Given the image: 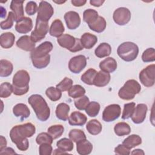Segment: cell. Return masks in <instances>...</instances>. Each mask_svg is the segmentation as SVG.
Masks as SVG:
<instances>
[{
    "label": "cell",
    "instance_id": "cell-1",
    "mask_svg": "<svg viewBox=\"0 0 155 155\" xmlns=\"http://www.w3.org/2000/svg\"><path fill=\"white\" fill-rule=\"evenodd\" d=\"M53 44L50 41H45L39 45L30 53L33 65L38 69L45 68L50 63L49 53L53 49Z\"/></svg>",
    "mask_w": 155,
    "mask_h": 155
},
{
    "label": "cell",
    "instance_id": "cell-2",
    "mask_svg": "<svg viewBox=\"0 0 155 155\" xmlns=\"http://www.w3.org/2000/svg\"><path fill=\"white\" fill-rule=\"evenodd\" d=\"M28 102L34 110L37 118L42 122L46 121L50 117V108L44 99L38 94L31 95L28 99Z\"/></svg>",
    "mask_w": 155,
    "mask_h": 155
},
{
    "label": "cell",
    "instance_id": "cell-3",
    "mask_svg": "<svg viewBox=\"0 0 155 155\" xmlns=\"http://www.w3.org/2000/svg\"><path fill=\"white\" fill-rule=\"evenodd\" d=\"M30 75L24 70L18 71L13 78V94L16 96H22L26 94L29 90Z\"/></svg>",
    "mask_w": 155,
    "mask_h": 155
},
{
    "label": "cell",
    "instance_id": "cell-4",
    "mask_svg": "<svg viewBox=\"0 0 155 155\" xmlns=\"http://www.w3.org/2000/svg\"><path fill=\"white\" fill-rule=\"evenodd\" d=\"M117 53L122 60L126 62H131L137 57L139 48L134 42H125L118 47Z\"/></svg>",
    "mask_w": 155,
    "mask_h": 155
},
{
    "label": "cell",
    "instance_id": "cell-5",
    "mask_svg": "<svg viewBox=\"0 0 155 155\" xmlns=\"http://www.w3.org/2000/svg\"><path fill=\"white\" fill-rule=\"evenodd\" d=\"M141 90V86L139 83L134 79L128 80L120 88L118 96L123 100H131L134 99L136 94L139 93Z\"/></svg>",
    "mask_w": 155,
    "mask_h": 155
},
{
    "label": "cell",
    "instance_id": "cell-6",
    "mask_svg": "<svg viewBox=\"0 0 155 155\" xmlns=\"http://www.w3.org/2000/svg\"><path fill=\"white\" fill-rule=\"evenodd\" d=\"M154 73L155 65L154 64L147 66L139 73V77L140 82L147 87L153 86L155 82Z\"/></svg>",
    "mask_w": 155,
    "mask_h": 155
},
{
    "label": "cell",
    "instance_id": "cell-7",
    "mask_svg": "<svg viewBox=\"0 0 155 155\" xmlns=\"http://www.w3.org/2000/svg\"><path fill=\"white\" fill-rule=\"evenodd\" d=\"M48 29L49 27L48 22H42L36 19L35 28L34 30L32 31L30 36L31 40L35 43L41 41L45 37L48 31Z\"/></svg>",
    "mask_w": 155,
    "mask_h": 155
},
{
    "label": "cell",
    "instance_id": "cell-8",
    "mask_svg": "<svg viewBox=\"0 0 155 155\" xmlns=\"http://www.w3.org/2000/svg\"><path fill=\"white\" fill-rule=\"evenodd\" d=\"M53 13L54 9L51 5L47 1H42L39 5L36 19L42 22H48Z\"/></svg>",
    "mask_w": 155,
    "mask_h": 155
},
{
    "label": "cell",
    "instance_id": "cell-9",
    "mask_svg": "<svg viewBox=\"0 0 155 155\" xmlns=\"http://www.w3.org/2000/svg\"><path fill=\"white\" fill-rule=\"evenodd\" d=\"M121 108L118 104H111L106 107L102 113V119L107 122H113L119 117Z\"/></svg>",
    "mask_w": 155,
    "mask_h": 155
},
{
    "label": "cell",
    "instance_id": "cell-10",
    "mask_svg": "<svg viewBox=\"0 0 155 155\" xmlns=\"http://www.w3.org/2000/svg\"><path fill=\"white\" fill-rule=\"evenodd\" d=\"M10 137L12 141L21 151H26L29 147V142L27 137L22 136L18 131L16 126H14L10 131Z\"/></svg>",
    "mask_w": 155,
    "mask_h": 155
},
{
    "label": "cell",
    "instance_id": "cell-11",
    "mask_svg": "<svg viewBox=\"0 0 155 155\" xmlns=\"http://www.w3.org/2000/svg\"><path fill=\"white\" fill-rule=\"evenodd\" d=\"M131 12L126 7H119L113 13V18L114 22L119 25H124L131 19Z\"/></svg>",
    "mask_w": 155,
    "mask_h": 155
},
{
    "label": "cell",
    "instance_id": "cell-12",
    "mask_svg": "<svg viewBox=\"0 0 155 155\" xmlns=\"http://www.w3.org/2000/svg\"><path fill=\"white\" fill-rule=\"evenodd\" d=\"M87 65V59L84 55H78L70 59L68 62V68L73 73L81 72Z\"/></svg>",
    "mask_w": 155,
    "mask_h": 155
},
{
    "label": "cell",
    "instance_id": "cell-13",
    "mask_svg": "<svg viewBox=\"0 0 155 155\" xmlns=\"http://www.w3.org/2000/svg\"><path fill=\"white\" fill-rule=\"evenodd\" d=\"M148 110L147 105L145 104H139L135 107L134 112L131 116L132 121L136 124L142 123L145 119Z\"/></svg>",
    "mask_w": 155,
    "mask_h": 155
},
{
    "label": "cell",
    "instance_id": "cell-14",
    "mask_svg": "<svg viewBox=\"0 0 155 155\" xmlns=\"http://www.w3.org/2000/svg\"><path fill=\"white\" fill-rule=\"evenodd\" d=\"M64 19L67 28L70 30L76 29L81 24L79 15L74 11H69L64 15Z\"/></svg>",
    "mask_w": 155,
    "mask_h": 155
},
{
    "label": "cell",
    "instance_id": "cell-15",
    "mask_svg": "<svg viewBox=\"0 0 155 155\" xmlns=\"http://www.w3.org/2000/svg\"><path fill=\"white\" fill-rule=\"evenodd\" d=\"M33 28V22L31 18L24 17L15 25V30L17 32L21 34H26L30 31Z\"/></svg>",
    "mask_w": 155,
    "mask_h": 155
},
{
    "label": "cell",
    "instance_id": "cell-16",
    "mask_svg": "<svg viewBox=\"0 0 155 155\" xmlns=\"http://www.w3.org/2000/svg\"><path fill=\"white\" fill-rule=\"evenodd\" d=\"M76 39L77 38L71 35L68 34H63L58 38L57 42L61 47L65 48L71 51L76 42Z\"/></svg>",
    "mask_w": 155,
    "mask_h": 155
},
{
    "label": "cell",
    "instance_id": "cell-17",
    "mask_svg": "<svg viewBox=\"0 0 155 155\" xmlns=\"http://www.w3.org/2000/svg\"><path fill=\"white\" fill-rule=\"evenodd\" d=\"M35 43L31 40L30 36L24 35L16 41V46L26 51H32L35 49Z\"/></svg>",
    "mask_w": 155,
    "mask_h": 155
},
{
    "label": "cell",
    "instance_id": "cell-18",
    "mask_svg": "<svg viewBox=\"0 0 155 155\" xmlns=\"http://www.w3.org/2000/svg\"><path fill=\"white\" fill-rule=\"evenodd\" d=\"M24 1H12L10 8L13 13L15 17V21L17 22L24 18Z\"/></svg>",
    "mask_w": 155,
    "mask_h": 155
},
{
    "label": "cell",
    "instance_id": "cell-19",
    "mask_svg": "<svg viewBox=\"0 0 155 155\" xmlns=\"http://www.w3.org/2000/svg\"><path fill=\"white\" fill-rule=\"evenodd\" d=\"M68 120L71 125L82 126L86 123L87 117L84 114L79 111H73L68 117Z\"/></svg>",
    "mask_w": 155,
    "mask_h": 155
},
{
    "label": "cell",
    "instance_id": "cell-20",
    "mask_svg": "<svg viewBox=\"0 0 155 155\" xmlns=\"http://www.w3.org/2000/svg\"><path fill=\"white\" fill-rule=\"evenodd\" d=\"M18 133L24 137H31L36 132L35 126L30 123H25L22 125H16Z\"/></svg>",
    "mask_w": 155,
    "mask_h": 155
},
{
    "label": "cell",
    "instance_id": "cell-21",
    "mask_svg": "<svg viewBox=\"0 0 155 155\" xmlns=\"http://www.w3.org/2000/svg\"><path fill=\"white\" fill-rule=\"evenodd\" d=\"M110 79L111 76L109 73L101 70L97 72L93 81V85L98 87H105L109 83Z\"/></svg>",
    "mask_w": 155,
    "mask_h": 155
},
{
    "label": "cell",
    "instance_id": "cell-22",
    "mask_svg": "<svg viewBox=\"0 0 155 155\" xmlns=\"http://www.w3.org/2000/svg\"><path fill=\"white\" fill-rule=\"evenodd\" d=\"M117 62L111 57H108L102 61L99 64V68L101 70L107 73H113L117 68Z\"/></svg>",
    "mask_w": 155,
    "mask_h": 155
},
{
    "label": "cell",
    "instance_id": "cell-23",
    "mask_svg": "<svg viewBox=\"0 0 155 155\" xmlns=\"http://www.w3.org/2000/svg\"><path fill=\"white\" fill-rule=\"evenodd\" d=\"M13 113L16 117H21V120L28 117L30 114V111L27 105L22 103L15 105L13 108Z\"/></svg>",
    "mask_w": 155,
    "mask_h": 155
},
{
    "label": "cell",
    "instance_id": "cell-24",
    "mask_svg": "<svg viewBox=\"0 0 155 155\" xmlns=\"http://www.w3.org/2000/svg\"><path fill=\"white\" fill-rule=\"evenodd\" d=\"M65 31L64 26L60 19H55L49 28V34L53 37L59 38Z\"/></svg>",
    "mask_w": 155,
    "mask_h": 155
},
{
    "label": "cell",
    "instance_id": "cell-25",
    "mask_svg": "<svg viewBox=\"0 0 155 155\" xmlns=\"http://www.w3.org/2000/svg\"><path fill=\"white\" fill-rule=\"evenodd\" d=\"M76 150L80 155H88L92 151L93 145L86 139H83L76 142Z\"/></svg>",
    "mask_w": 155,
    "mask_h": 155
},
{
    "label": "cell",
    "instance_id": "cell-26",
    "mask_svg": "<svg viewBox=\"0 0 155 155\" xmlns=\"http://www.w3.org/2000/svg\"><path fill=\"white\" fill-rule=\"evenodd\" d=\"M80 40L84 48L90 49L97 43V38L90 33H85L81 36Z\"/></svg>",
    "mask_w": 155,
    "mask_h": 155
},
{
    "label": "cell",
    "instance_id": "cell-27",
    "mask_svg": "<svg viewBox=\"0 0 155 155\" xmlns=\"http://www.w3.org/2000/svg\"><path fill=\"white\" fill-rule=\"evenodd\" d=\"M70 106L65 103L59 104L56 108V116L59 119L66 121L68 118V113L70 111Z\"/></svg>",
    "mask_w": 155,
    "mask_h": 155
},
{
    "label": "cell",
    "instance_id": "cell-28",
    "mask_svg": "<svg viewBox=\"0 0 155 155\" xmlns=\"http://www.w3.org/2000/svg\"><path fill=\"white\" fill-rule=\"evenodd\" d=\"M15 36L11 32H6L1 35L0 44L4 48H11L15 42Z\"/></svg>",
    "mask_w": 155,
    "mask_h": 155
},
{
    "label": "cell",
    "instance_id": "cell-29",
    "mask_svg": "<svg viewBox=\"0 0 155 155\" xmlns=\"http://www.w3.org/2000/svg\"><path fill=\"white\" fill-rule=\"evenodd\" d=\"M111 53V47L110 45L106 42L100 44L94 50L95 55L100 58L108 56Z\"/></svg>",
    "mask_w": 155,
    "mask_h": 155
},
{
    "label": "cell",
    "instance_id": "cell-30",
    "mask_svg": "<svg viewBox=\"0 0 155 155\" xmlns=\"http://www.w3.org/2000/svg\"><path fill=\"white\" fill-rule=\"evenodd\" d=\"M106 21L104 18L99 16L98 18L91 24L88 25L89 28L97 33H102L106 28Z\"/></svg>",
    "mask_w": 155,
    "mask_h": 155
},
{
    "label": "cell",
    "instance_id": "cell-31",
    "mask_svg": "<svg viewBox=\"0 0 155 155\" xmlns=\"http://www.w3.org/2000/svg\"><path fill=\"white\" fill-rule=\"evenodd\" d=\"M142 143L141 137L137 134H131L124 139L122 144L128 149L131 150Z\"/></svg>",
    "mask_w": 155,
    "mask_h": 155
},
{
    "label": "cell",
    "instance_id": "cell-32",
    "mask_svg": "<svg viewBox=\"0 0 155 155\" xmlns=\"http://www.w3.org/2000/svg\"><path fill=\"white\" fill-rule=\"evenodd\" d=\"M13 70L12 63L6 59L0 61V76L7 77L10 76Z\"/></svg>",
    "mask_w": 155,
    "mask_h": 155
},
{
    "label": "cell",
    "instance_id": "cell-33",
    "mask_svg": "<svg viewBox=\"0 0 155 155\" xmlns=\"http://www.w3.org/2000/svg\"><path fill=\"white\" fill-rule=\"evenodd\" d=\"M86 129L90 134L97 135L101 132L102 127L99 121L96 119H92L87 122Z\"/></svg>",
    "mask_w": 155,
    "mask_h": 155
},
{
    "label": "cell",
    "instance_id": "cell-34",
    "mask_svg": "<svg viewBox=\"0 0 155 155\" xmlns=\"http://www.w3.org/2000/svg\"><path fill=\"white\" fill-rule=\"evenodd\" d=\"M115 134L118 136H124L128 135L131 132L130 125L124 122H121L116 124L114 127Z\"/></svg>",
    "mask_w": 155,
    "mask_h": 155
},
{
    "label": "cell",
    "instance_id": "cell-35",
    "mask_svg": "<svg viewBox=\"0 0 155 155\" xmlns=\"http://www.w3.org/2000/svg\"><path fill=\"white\" fill-rule=\"evenodd\" d=\"M57 147L64 152H68L73 150L74 145L73 141L68 138H62L58 140L56 143Z\"/></svg>",
    "mask_w": 155,
    "mask_h": 155
},
{
    "label": "cell",
    "instance_id": "cell-36",
    "mask_svg": "<svg viewBox=\"0 0 155 155\" xmlns=\"http://www.w3.org/2000/svg\"><path fill=\"white\" fill-rule=\"evenodd\" d=\"M97 71L93 68H89L82 76L81 81L85 84L91 85H93V81L96 76Z\"/></svg>",
    "mask_w": 155,
    "mask_h": 155
},
{
    "label": "cell",
    "instance_id": "cell-37",
    "mask_svg": "<svg viewBox=\"0 0 155 155\" xmlns=\"http://www.w3.org/2000/svg\"><path fill=\"white\" fill-rule=\"evenodd\" d=\"M64 131V128L62 125H53L47 129L48 133L52 137L53 139L60 137Z\"/></svg>",
    "mask_w": 155,
    "mask_h": 155
},
{
    "label": "cell",
    "instance_id": "cell-38",
    "mask_svg": "<svg viewBox=\"0 0 155 155\" xmlns=\"http://www.w3.org/2000/svg\"><path fill=\"white\" fill-rule=\"evenodd\" d=\"M98 13L93 9L88 8L85 10L83 13V20L88 25L93 22L98 18Z\"/></svg>",
    "mask_w": 155,
    "mask_h": 155
},
{
    "label": "cell",
    "instance_id": "cell-39",
    "mask_svg": "<svg viewBox=\"0 0 155 155\" xmlns=\"http://www.w3.org/2000/svg\"><path fill=\"white\" fill-rule=\"evenodd\" d=\"M68 93L70 97L73 99H77L85 94V90L80 85H74L71 87Z\"/></svg>",
    "mask_w": 155,
    "mask_h": 155
},
{
    "label": "cell",
    "instance_id": "cell-40",
    "mask_svg": "<svg viewBox=\"0 0 155 155\" xmlns=\"http://www.w3.org/2000/svg\"><path fill=\"white\" fill-rule=\"evenodd\" d=\"M85 110L88 116L91 117H96L99 114L100 110V104L95 101L90 102Z\"/></svg>",
    "mask_w": 155,
    "mask_h": 155
},
{
    "label": "cell",
    "instance_id": "cell-41",
    "mask_svg": "<svg viewBox=\"0 0 155 155\" xmlns=\"http://www.w3.org/2000/svg\"><path fill=\"white\" fill-rule=\"evenodd\" d=\"M47 96L52 101H57L59 100L62 96V92L56 87H48L46 91Z\"/></svg>",
    "mask_w": 155,
    "mask_h": 155
},
{
    "label": "cell",
    "instance_id": "cell-42",
    "mask_svg": "<svg viewBox=\"0 0 155 155\" xmlns=\"http://www.w3.org/2000/svg\"><path fill=\"white\" fill-rule=\"evenodd\" d=\"M69 138L74 142H78L81 140L85 139L86 136L83 131L79 129H73L68 133Z\"/></svg>",
    "mask_w": 155,
    "mask_h": 155
},
{
    "label": "cell",
    "instance_id": "cell-43",
    "mask_svg": "<svg viewBox=\"0 0 155 155\" xmlns=\"http://www.w3.org/2000/svg\"><path fill=\"white\" fill-rule=\"evenodd\" d=\"M13 92V86L9 82L2 83L0 85V97L1 98H7L9 97Z\"/></svg>",
    "mask_w": 155,
    "mask_h": 155
},
{
    "label": "cell",
    "instance_id": "cell-44",
    "mask_svg": "<svg viewBox=\"0 0 155 155\" xmlns=\"http://www.w3.org/2000/svg\"><path fill=\"white\" fill-rule=\"evenodd\" d=\"M135 106L136 104L134 102H130L124 104L122 114V119L125 120L131 117L134 112Z\"/></svg>",
    "mask_w": 155,
    "mask_h": 155
},
{
    "label": "cell",
    "instance_id": "cell-45",
    "mask_svg": "<svg viewBox=\"0 0 155 155\" xmlns=\"http://www.w3.org/2000/svg\"><path fill=\"white\" fill-rule=\"evenodd\" d=\"M15 21V17L12 12L8 13V16L5 21L1 22L0 26L2 30H8L12 27L13 25V22Z\"/></svg>",
    "mask_w": 155,
    "mask_h": 155
},
{
    "label": "cell",
    "instance_id": "cell-46",
    "mask_svg": "<svg viewBox=\"0 0 155 155\" xmlns=\"http://www.w3.org/2000/svg\"><path fill=\"white\" fill-rule=\"evenodd\" d=\"M74 105L76 108L79 110H84L86 109L90 103L89 98L87 96H82L74 100Z\"/></svg>",
    "mask_w": 155,
    "mask_h": 155
},
{
    "label": "cell",
    "instance_id": "cell-47",
    "mask_svg": "<svg viewBox=\"0 0 155 155\" xmlns=\"http://www.w3.org/2000/svg\"><path fill=\"white\" fill-rule=\"evenodd\" d=\"M73 82L72 79L65 77L62 81L56 85V87L61 91H68L73 86Z\"/></svg>",
    "mask_w": 155,
    "mask_h": 155
},
{
    "label": "cell",
    "instance_id": "cell-48",
    "mask_svg": "<svg viewBox=\"0 0 155 155\" xmlns=\"http://www.w3.org/2000/svg\"><path fill=\"white\" fill-rule=\"evenodd\" d=\"M53 140V139L52 137L48 133L45 132L39 133L36 138V142L38 145H41L42 143L51 144Z\"/></svg>",
    "mask_w": 155,
    "mask_h": 155
},
{
    "label": "cell",
    "instance_id": "cell-49",
    "mask_svg": "<svg viewBox=\"0 0 155 155\" xmlns=\"http://www.w3.org/2000/svg\"><path fill=\"white\" fill-rule=\"evenodd\" d=\"M142 59L144 62H154L155 60V50L153 48L146 49L142 53Z\"/></svg>",
    "mask_w": 155,
    "mask_h": 155
},
{
    "label": "cell",
    "instance_id": "cell-50",
    "mask_svg": "<svg viewBox=\"0 0 155 155\" xmlns=\"http://www.w3.org/2000/svg\"><path fill=\"white\" fill-rule=\"evenodd\" d=\"M25 12L28 15H33L38 11V7L37 4L34 1H29L25 6Z\"/></svg>",
    "mask_w": 155,
    "mask_h": 155
},
{
    "label": "cell",
    "instance_id": "cell-51",
    "mask_svg": "<svg viewBox=\"0 0 155 155\" xmlns=\"http://www.w3.org/2000/svg\"><path fill=\"white\" fill-rule=\"evenodd\" d=\"M52 147L49 143H42L39 148L40 155H50L52 153Z\"/></svg>",
    "mask_w": 155,
    "mask_h": 155
},
{
    "label": "cell",
    "instance_id": "cell-52",
    "mask_svg": "<svg viewBox=\"0 0 155 155\" xmlns=\"http://www.w3.org/2000/svg\"><path fill=\"white\" fill-rule=\"evenodd\" d=\"M130 150L123 144L118 145L114 148V153L119 155H128L130 154Z\"/></svg>",
    "mask_w": 155,
    "mask_h": 155
},
{
    "label": "cell",
    "instance_id": "cell-53",
    "mask_svg": "<svg viewBox=\"0 0 155 155\" xmlns=\"http://www.w3.org/2000/svg\"><path fill=\"white\" fill-rule=\"evenodd\" d=\"M0 154H16V152L13 150V148L10 147H5L1 150H0Z\"/></svg>",
    "mask_w": 155,
    "mask_h": 155
},
{
    "label": "cell",
    "instance_id": "cell-54",
    "mask_svg": "<svg viewBox=\"0 0 155 155\" xmlns=\"http://www.w3.org/2000/svg\"><path fill=\"white\" fill-rule=\"evenodd\" d=\"M71 4L75 7H81L85 4L87 1L85 0H71Z\"/></svg>",
    "mask_w": 155,
    "mask_h": 155
},
{
    "label": "cell",
    "instance_id": "cell-55",
    "mask_svg": "<svg viewBox=\"0 0 155 155\" xmlns=\"http://www.w3.org/2000/svg\"><path fill=\"white\" fill-rule=\"evenodd\" d=\"M104 2H105V1H102V0H91V1H90V3L91 5L97 7L101 6L104 4Z\"/></svg>",
    "mask_w": 155,
    "mask_h": 155
},
{
    "label": "cell",
    "instance_id": "cell-56",
    "mask_svg": "<svg viewBox=\"0 0 155 155\" xmlns=\"http://www.w3.org/2000/svg\"><path fill=\"white\" fill-rule=\"evenodd\" d=\"M1 141H0V150H1L2 149H3L4 148L6 147L7 145V140L5 139V138L2 136H1Z\"/></svg>",
    "mask_w": 155,
    "mask_h": 155
},
{
    "label": "cell",
    "instance_id": "cell-57",
    "mask_svg": "<svg viewBox=\"0 0 155 155\" xmlns=\"http://www.w3.org/2000/svg\"><path fill=\"white\" fill-rule=\"evenodd\" d=\"M131 154H139V155H143L145 154L144 151L141 150V149H136V150H134L131 153Z\"/></svg>",
    "mask_w": 155,
    "mask_h": 155
},
{
    "label": "cell",
    "instance_id": "cell-58",
    "mask_svg": "<svg viewBox=\"0 0 155 155\" xmlns=\"http://www.w3.org/2000/svg\"><path fill=\"white\" fill-rule=\"evenodd\" d=\"M54 154H67V153L62 151V150H61L60 149H56L54 150V151L53 152Z\"/></svg>",
    "mask_w": 155,
    "mask_h": 155
},
{
    "label": "cell",
    "instance_id": "cell-59",
    "mask_svg": "<svg viewBox=\"0 0 155 155\" xmlns=\"http://www.w3.org/2000/svg\"><path fill=\"white\" fill-rule=\"evenodd\" d=\"M1 10L3 11V13H2V12H1V13H2V14H1V17L3 18V17H4V16H6V10H5V9H4L2 7H1Z\"/></svg>",
    "mask_w": 155,
    "mask_h": 155
},
{
    "label": "cell",
    "instance_id": "cell-60",
    "mask_svg": "<svg viewBox=\"0 0 155 155\" xmlns=\"http://www.w3.org/2000/svg\"><path fill=\"white\" fill-rule=\"evenodd\" d=\"M55 3H56V4H63V3H64V2H65V1H53Z\"/></svg>",
    "mask_w": 155,
    "mask_h": 155
}]
</instances>
